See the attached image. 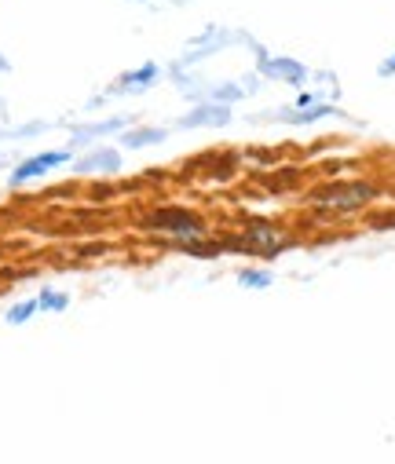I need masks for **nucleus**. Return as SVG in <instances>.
<instances>
[{"mask_svg": "<svg viewBox=\"0 0 395 464\" xmlns=\"http://www.w3.org/2000/svg\"><path fill=\"white\" fill-rule=\"evenodd\" d=\"M150 230H161V234H169V238H183L187 245L205 234V223L198 220V216H190V212H180V209H161L154 212L147 220Z\"/></svg>", "mask_w": 395, "mask_h": 464, "instance_id": "f257e3e1", "label": "nucleus"}, {"mask_svg": "<svg viewBox=\"0 0 395 464\" xmlns=\"http://www.w3.org/2000/svg\"><path fill=\"white\" fill-rule=\"evenodd\" d=\"M374 194H377V187H369V183H333V187L315 190L311 201L329 205V209H359V205H366Z\"/></svg>", "mask_w": 395, "mask_h": 464, "instance_id": "f03ea898", "label": "nucleus"}, {"mask_svg": "<svg viewBox=\"0 0 395 464\" xmlns=\"http://www.w3.org/2000/svg\"><path fill=\"white\" fill-rule=\"evenodd\" d=\"M246 241H249V249H257V252H264V256H271V252L282 249V234H278L271 223H252L249 234H246Z\"/></svg>", "mask_w": 395, "mask_h": 464, "instance_id": "7ed1b4c3", "label": "nucleus"}, {"mask_svg": "<svg viewBox=\"0 0 395 464\" xmlns=\"http://www.w3.org/2000/svg\"><path fill=\"white\" fill-rule=\"evenodd\" d=\"M241 281H249V286H267V275H246Z\"/></svg>", "mask_w": 395, "mask_h": 464, "instance_id": "20e7f679", "label": "nucleus"}]
</instances>
